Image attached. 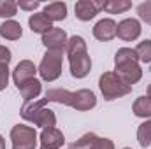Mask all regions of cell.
Returning <instances> with one entry per match:
<instances>
[{
	"instance_id": "obj_1",
	"label": "cell",
	"mask_w": 151,
	"mask_h": 149,
	"mask_svg": "<svg viewBox=\"0 0 151 149\" xmlns=\"http://www.w3.org/2000/svg\"><path fill=\"white\" fill-rule=\"evenodd\" d=\"M44 98L47 102H56L69 105L76 111H90L97 105V97L91 90H79V91H69L63 88H51L46 91Z\"/></svg>"
},
{
	"instance_id": "obj_2",
	"label": "cell",
	"mask_w": 151,
	"mask_h": 149,
	"mask_svg": "<svg viewBox=\"0 0 151 149\" xmlns=\"http://www.w3.org/2000/svg\"><path fill=\"white\" fill-rule=\"evenodd\" d=\"M67 56L70 63V74L76 79H83L91 70V60L86 51V42L81 35H72L67 42Z\"/></svg>"
},
{
	"instance_id": "obj_3",
	"label": "cell",
	"mask_w": 151,
	"mask_h": 149,
	"mask_svg": "<svg viewBox=\"0 0 151 149\" xmlns=\"http://www.w3.org/2000/svg\"><path fill=\"white\" fill-rule=\"evenodd\" d=\"M47 104L46 98H40V100H30V102H25L21 105V117L34 123L35 126H40L42 130L44 128H55L56 126V116L51 109H46L44 105Z\"/></svg>"
},
{
	"instance_id": "obj_4",
	"label": "cell",
	"mask_w": 151,
	"mask_h": 149,
	"mask_svg": "<svg viewBox=\"0 0 151 149\" xmlns=\"http://www.w3.org/2000/svg\"><path fill=\"white\" fill-rule=\"evenodd\" d=\"M99 88H100V93L104 95L106 100H114V98L125 97L132 91V86L125 84L114 72H104L100 75Z\"/></svg>"
},
{
	"instance_id": "obj_5",
	"label": "cell",
	"mask_w": 151,
	"mask_h": 149,
	"mask_svg": "<svg viewBox=\"0 0 151 149\" xmlns=\"http://www.w3.org/2000/svg\"><path fill=\"white\" fill-rule=\"evenodd\" d=\"M62 67H63V53L62 51H46L37 72L40 74L42 81L53 82L62 75Z\"/></svg>"
},
{
	"instance_id": "obj_6",
	"label": "cell",
	"mask_w": 151,
	"mask_h": 149,
	"mask_svg": "<svg viewBox=\"0 0 151 149\" xmlns=\"http://www.w3.org/2000/svg\"><path fill=\"white\" fill-rule=\"evenodd\" d=\"M12 149H35L37 148V132L27 125H16L11 130Z\"/></svg>"
},
{
	"instance_id": "obj_7",
	"label": "cell",
	"mask_w": 151,
	"mask_h": 149,
	"mask_svg": "<svg viewBox=\"0 0 151 149\" xmlns=\"http://www.w3.org/2000/svg\"><path fill=\"white\" fill-rule=\"evenodd\" d=\"M67 42H69V37L65 34V30L62 28H56L53 27L49 32H46L42 35V44L46 46L47 51H62L67 49Z\"/></svg>"
},
{
	"instance_id": "obj_8",
	"label": "cell",
	"mask_w": 151,
	"mask_h": 149,
	"mask_svg": "<svg viewBox=\"0 0 151 149\" xmlns=\"http://www.w3.org/2000/svg\"><path fill=\"white\" fill-rule=\"evenodd\" d=\"M102 9H104V2L102 0H79L74 7L76 18L81 19V21L93 19Z\"/></svg>"
},
{
	"instance_id": "obj_9",
	"label": "cell",
	"mask_w": 151,
	"mask_h": 149,
	"mask_svg": "<svg viewBox=\"0 0 151 149\" xmlns=\"http://www.w3.org/2000/svg\"><path fill=\"white\" fill-rule=\"evenodd\" d=\"M114 74L118 75L125 84L132 86V84H135V82H139V81H141V77H142V69L139 67V63H137V62H130V63L116 65Z\"/></svg>"
},
{
	"instance_id": "obj_10",
	"label": "cell",
	"mask_w": 151,
	"mask_h": 149,
	"mask_svg": "<svg viewBox=\"0 0 151 149\" xmlns=\"http://www.w3.org/2000/svg\"><path fill=\"white\" fill-rule=\"evenodd\" d=\"M141 23L135 19V18H127L123 19L121 23H118V30H116V35L121 39V40H135V39L141 35Z\"/></svg>"
},
{
	"instance_id": "obj_11",
	"label": "cell",
	"mask_w": 151,
	"mask_h": 149,
	"mask_svg": "<svg viewBox=\"0 0 151 149\" xmlns=\"http://www.w3.org/2000/svg\"><path fill=\"white\" fill-rule=\"evenodd\" d=\"M39 139H40V148L44 149H60L65 144V137L58 128H44Z\"/></svg>"
},
{
	"instance_id": "obj_12",
	"label": "cell",
	"mask_w": 151,
	"mask_h": 149,
	"mask_svg": "<svg viewBox=\"0 0 151 149\" xmlns=\"http://www.w3.org/2000/svg\"><path fill=\"white\" fill-rule=\"evenodd\" d=\"M116 30H118L116 21L111 18H106V19H100L93 27V37L97 40H102V42H109L116 37Z\"/></svg>"
},
{
	"instance_id": "obj_13",
	"label": "cell",
	"mask_w": 151,
	"mask_h": 149,
	"mask_svg": "<svg viewBox=\"0 0 151 149\" xmlns=\"http://www.w3.org/2000/svg\"><path fill=\"white\" fill-rule=\"evenodd\" d=\"M35 72H37V69H35L34 62L23 60V62H19V63L16 65V69L12 70V81H14V84L19 88L23 82L34 79V77H35Z\"/></svg>"
},
{
	"instance_id": "obj_14",
	"label": "cell",
	"mask_w": 151,
	"mask_h": 149,
	"mask_svg": "<svg viewBox=\"0 0 151 149\" xmlns=\"http://www.w3.org/2000/svg\"><path fill=\"white\" fill-rule=\"evenodd\" d=\"M28 25H30V30L34 34H46L53 28V21L44 14V12H35L28 18Z\"/></svg>"
},
{
	"instance_id": "obj_15",
	"label": "cell",
	"mask_w": 151,
	"mask_h": 149,
	"mask_svg": "<svg viewBox=\"0 0 151 149\" xmlns=\"http://www.w3.org/2000/svg\"><path fill=\"white\" fill-rule=\"evenodd\" d=\"M19 93H21V97L25 98V102H30V100H35L39 95H40V90H42V84H40V81L39 79H30V81H27V82H23L19 88Z\"/></svg>"
},
{
	"instance_id": "obj_16",
	"label": "cell",
	"mask_w": 151,
	"mask_h": 149,
	"mask_svg": "<svg viewBox=\"0 0 151 149\" xmlns=\"http://www.w3.org/2000/svg\"><path fill=\"white\" fill-rule=\"evenodd\" d=\"M0 35L7 40H18V39L23 35V30H21V25L14 19H7L0 25Z\"/></svg>"
},
{
	"instance_id": "obj_17",
	"label": "cell",
	"mask_w": 151,
	"mask_h": 149,
	"mask_svg": "<svg viewBox=\"0 0 151 149\" xmlns=\"http://www.w3.org/2000/svg\"><path fill=\"white\" fill-rule=\"evenodd\" d=\"M44 14L51 21H62L67 16V4L65 2H53L44 7Z\"/></svg>"
},
{
	"instance_id": "obj_18",
	"label": "cell",
	"mask_w": 151,
	"mask_h": 149,
	"mask_svg": "<svg viewBox=\"0 0 151 149\" xmlns=\"http://www.w3.org/2000/svg\"><path fill=\"white\" fill-rule=\"evenodd\" d=\"M132 111L137 117H151V98L150 97H139L134 102Z\"/></svg>"
},
{
	"instance_id": "obj_19",
	"label": "cell",
	"mask_w": 151,
	"mask_h": 149,
	"mask_svg": "<svg viewBox=\"0 0 151 149\" xmlns=\"http://www.w3.org/2000/svg\"><path fill=\"white\" fill-rule=\"evenodd\" d=\"M130 7H132V2H128V0H107V2H104L102 11H106L109 14H121V12L128 11Z\"/></svg>"
},
{
	"instance_id": "obj_20",
	"label": "cell",
	"mask_w": 151,
	"mask_h": 149,
	"mask_svg": "<svg viewBox=\"0 0 151 149\" xmlns=\"http://www.w3.org/2000/svg\"><path fill=\"white\" fill-rule=\"evenodd\" d=\"M130 62H139L135 49H130V47H121V49H118V51H116V56H114V65H123V63H130Z\"/></svg>"
},
{
	"instance_id": "obj_21",
	"label": "cell",
	"mask_w": 151,
	"mask_h": 149,
	"mask_svg": "<svg viewBox=\"0 0 151 149\" xmlns=\"http://www.w3.org/2000/svg\"><path fill=\"white\" fill-rule=\"evenodd\" d=\"M137 142L141 148H148L151 144V119L144 121L137 128Z\"/></svg>"
},
{
	"instance_id": "obj_22",
	"label": "cell",
	"mask_w": 151,
	"mask_h": 149,
	"mask_svg": "<svg viewBox=\"0 0 151 149\" xmlns=\"http://www.w3.org/2000/svg\"><path fill=\"white\" fill-rule=\"evenodd\" d=\"M135 53H137L139 62H142V63H151V40L150 39L139 42L137 47H135Z\"/></svg>"
},
{
	"instance_id": "obj_23",
	"label": "cell",
	"mask_w": 151,
	"mask_h": 149,
	"mask_svg": "<svg viewBox=\"0 0 151 149\" xmlns=\"http://www.w3.org/2000/svg\"><path fill=\"white\" fill-rule=\"evenodd\" d=\"M18 4L12 0H0V18H12L16 16Z\"/></svg>"
},
{
	"instance_id": "obj_24",
	"label": "cell",
	"mask_w": 151,
	"mask_h": 149,
	"mask_svg": "<svg viewBox=\"0 0 151 149\" xmlns=\"http://www.w3.org/2000/svg\"><path fill=\"white\" fill-rule=\"evenodd\" d=\"M95 140H97V135L95 133H86L79 140H76L70 149H91V146L95 144Z\"/></svg>"
},
{
	"instance_id": "obj_25",
	"label": "cell",
	"mask_w": 151,
	"mask_h": 149,
	"mask_svg": "<svg viewBox=\"0 0 151 149\" xmlns=\"http://www.w3.org/2000/svg\"><path fill=\"white\" fill-rule=\"evenodd\" d=\"M137 14H139V18H141L144 23L151 25V0L142 2V4L137 5Z\"/></svg>"
},
{
	"instance_id": "obj_26",
	"label": "cell",
	"mask_w": 151,
	"mask_h": 149,
	"mask_svg": "<svg viewBox=\"0 0 151 149\" xmlns=\"http://www.w3.org/2000/svg\"><path fill=\"white\" fill-rule=\"evenodd\" d=\"M11 60H12L11 49L5 47V46H0V67H9Z\"/></svg>"
},
{
	"instance_id": "obj_27",
	"label": "cell",
	"mask_w": 151,
	"mask_h": 149,
	"mask_svg": "<svg viewBox=\"0 0 151 149\" xmlns=\"http://www.w3.org/2000/svg\"><path fill=\"white\" fill-rule=\"evenodd\" d=\"M91 149H114V144H113V140H109V139L97 137V140L91 146Z\"/></svg>"
},
{
	"instance_id": "obj_28",
	"label": "cell",
	"mask_w": 151,
	"mask_h": 149,
	"mask_svg": "<svg viewBox=\"0 0 151 149\" xmlns=\"http://www.w3.org/2000/svg\"><path fill=\"white\" fill-rule=\"evenodd\" d=\"M9 84V67H0V91Z\"/></svg>"
},
{
	"instance_id": "obj_29",
	"label": "cell",
	"mask_w": 151,
	"mask_h": 149,
	"mask_svg": "<svg viewBox=\"0 0 151 149\" xmlns=\"http://www.w3.org/2000/svg\"><path fill=\"white\" fill-rule=\"evenodd\" d=\"M39 5H40V2H37V0L35 2H19L18 4V7L19 9H25V11H35Z\"/></svg>"
},
{
	"instance_id": "obj_30",
	"label": "cell",
	"mask_w": 151,
	"mask_h": 149,
	"mask_svg": "<svg viewBox=\"0 0 151 149\" xmlns=\"http://www.w3.org/2000/svg\"><path fill=\"white\" fill-rule=\"evenodd\" d=\"M0 149H5V140H4L2 135H0Z\"/></svg>"
},
{
	"instance_id": "obj_31",
	"label": "cell",
	"mask_w": 151,
	"mask_h": 149,
	"mask_svg": "<svg viewBox=\"0 0 151 149\" xmlns=\"http://www.w3.org/2000/svg\"><path fill=\"white\" fill-rule=\"evenodd\" d=\"M148 97H150V98H151V84H150V86H148Z\"/></svg>"
},
{
	"instance_id": "obj_32",
	"label": "cell",
	"mask_w": 151,
	"mask_h": 149,
	"mask_svg": "<svg viewBox=\"0 0 151 149\" xmlns=\"http://www.w3.org/2000/svg\"><path fill=\"white\" fill-rule=\"evenodd\" d=\"M123 149H132V148H123Z\"/></svg>"
}]
</instances>
